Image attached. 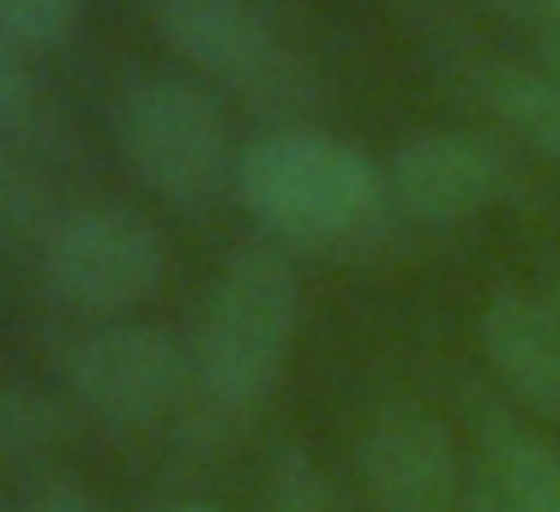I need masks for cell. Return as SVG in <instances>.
Here are the masks:
<instances>
[{
    "instance_id": "cell-7",
    "label": "cell",
    "mask_w": 560,
    "mask_h": 512,
    "mask_svg": "<svg viewBox=\"0 0 560 512\" xmlns=\"http://www.w3.org/2000/svg\"><path fill=\"white\" fill-rule=\"evenodd\" d=\"M386 187H392V211L404 223H416V230H464L512 187V163L494 133L428 127V133H410L386 158Z\"/></svg>"
},
{
    "instance_id": "cell-1",
    "label": "cell",
    "mask_w": 560,
    "mask_h": 512,
    "mask_svg": "<svg viewBox=\"0 0 560 512\" xmlns=\"http://www.w3.org/2000/svg\"><path fill=\"white\" fill-rule=\"evenodd\" d=\"M235 199L278 247H362L398 218L386 163L307 121H278L242 146Z\"/></svg>"
},
{
    "instance_id": "cell-15",
    "label": "cell",
    "mask_w": 560,
    "mask_h": 512,
    "mask_svg": "<svg viewBox=\"0 0 560 512\" xmlns=\"http://www.w3.org/2000/svg\"><path fill=\"white\" fill-rule=\"evenodd\" d=\"M266 512H343V494L314 452L283 440L266 464Z\"/></svg>"
},
{
    "instance_id": "cell-13",
    "label": "cell",
    "mask_w": 560,
    "mask_h": 512,
    "mask_svg": "<svg viewBox=\"0 0 560 512\" xmlns=\"http://www.w3.org/2000/svg\"><path fill=\"white\" fill-rule=\"evenodd\" d=\"M0 133L37 146L43 158H49V146H55V121H49V97H43L37 49L19 43L13 31H0Z\"/></svg>"
},
{
    "instance_id": "cell-19",
    "label": "cell",
    "mask_w": 560,
    "mask_h": 512,
    "mask_svg": "<svg viewBox=\"0 0 560 512\" xmlns=\"http://www.w3.org/2000/svg\"><path fill=\"white\" fill-rule=\"evenodd\" d=\"M530 61L560 85V25H548V31H536V37H530Z\"/></svg>"
},
{
    "instance_id": "cell-5",
    "label": "cell",
    "mask_w": 560,
    "mask_h": 512,
    "mask_svg": "<svg viewBox=\"0 0 560 512\" xmlns=\"http://www.w3.org/2000/svg\"><path fill=\"white\" fill-rule=\"evenodd\" d=\"M151 25L199 79L242 91L254 109L290 115L314 97V67L266 0H151Z\"/></svg>"
},
{
    "instance_id": "cell-9",
    "label": "cell",
    "mask_w": 560,
    "mask_h": 512,
    "mask_svg": "<svg viewBox=\"0 0 560 512\" xmlns=\"http://www.w3.org/2000/svg\"><path fill=\"white\" fill-rule=\"evenodd\" d=\"M476 338H482V362L512 392V404L530 410L542 428H560V326L542 290H518V283L494 290L482 302Z\"/></svg>"
},
{
    "instance_id": "cell-16",
    "label": "cell",
    "mask_w": 560,
    "mask_h": 512,
    "mask_svg": "<svg viewBox=\"0 0 560 512\" xmlns=\"http://www.w3.org/2000/svg\"><path fill=\"white\" fill-rule=\"evenodd\" d=\"M79 19H85V0H0V31H13L37 55L67 49L79 37Z\"/></svg>"
},
{
    "instance_id": "cell-12",
    "label": "cell",
    "mask_w": 560,
    "mask_h": 512,
    "mask_svg": "<svg viewBox=\"0 0 560 512\" xmlns=\"http://www.w3.org/2000/svg\"><path fill=\"white\" fill-rule=\"evenodd\" d=\"M61 211L43 151L0 133V247H37Z\"/></svg>"
},
{
    "instance_id": "cell-21",
    "label": "cell",
    "mask_w": 560,
    "mask_h": 512,
    "mask_svg": "<svg viewBox=\"0 0 560 512\" xmlns=\"http://www.w3.org/2000/svg\"><path fill=\"white\" fill-rule=\"evenodd\" d=\"M542 302H548V314H555V326H560V266L548 271V283H542Z\"/></svg>"
},
{
    "instance_id": "cell-20",
    "label": "cell",
    "mask_w": 560,
    "mask_h": 512,
    "mask_svg": "<svg viewBox=\"0 0 560 512\" xmlns=\"http://www.w3.org/2000/svg\"><path fill=\"white\" fill-rule=\"evenodd\" d=\"M458 512H506V507H500L482 482H470V488H464V500H458Z\"/></svg>"
},
{
    "instance_id": "cell-6",
    "label": "cell",
    "mask_w": 560,
    "mask_h": 512,
    "mask_svg": "<svg viewBox=\"0 0 560 512\" xmlns=\"http://www.w3.org/2000/svg\"><path fill=\"white\" fill-rule=\"evenodd\" d=\"M67 398L103 428H158L194 392V344L158 319H103L61 350Z\"/></svg>"
},
{
    "instance_id": "cell-10",
    "label": "cell",
    "mask_w": 560,
    "mask_h": 512,
    "mask_svg": "<svg viewBox=\"0 0 560 512\" xmlns=\"http://www.w3.org/2000/svg\"><path fill=\"white\" fill-rule=\"evenodd\" d=\"M476 482L506 512H560V440L506 404H482L476 410Z\"/></svg>"
},
{
    "instance_id": "cell-4",
    "label": "cell",
    "mask_w": 560,
    "mask_h": 512,
    "mask_svg": "<svg viewBox=\"0 0 560 512\" xmlns=\"http://www.w3.org/2000/svg\"><path fill=\"white\" fill-rule=\"evenodd\" d=\"M170 278V235L139 206L91 199L67 206L37 242V283L61 314H79L85 326L133 319Z\"/></svg>"
},
{
    "instance_id": "cell-11",
    "label": "cell",
    "mask_w": 560,
    "mask_h": 512,
    "mask_svg": "<svg viewBox=\"0 0 560 512\" xmlns=\"http://www.w3.org/2000/svg\"><path fill=\"white\" fill-rule=\"evenodd\" d=\"M452 79L500 133L560 170V85L542 67L512 55H464Z\"/></svg>"
},
{
    "instance_id": "cell-3",
    "label": "cell",
    "mask_w": 560,
    "mask_h": 512,
    "mask_svg": "<svg viewBox=\"0 0 560 512\" xmlns=\"http://www.w3.org/2000/svg\"><path fill=\"white\" fill-rule=\"evenodd\" d=\"M109 133L127 175L175 211H206L235 194V151L218 97L182 73H133L109 103Z\"/></svg>"
},
{
    "instance_id": "cell-8",
    "label": "cell",
    "mask_w": 560,
    "mask_h": 512,
    "mask_svg": "<svg viewBox=\"0 0 560 512\" xmlns=\"http://www.w3.org/2000/svg\"><path fill=\"white\" fill-rule=\"evenodd\" d=\"M355 476L374 512H452L464 500V458L428 404L392 398L355 440Z\"/></svg>"
},
{
    "instance_id": "cell-17",
    "label": "cell",
    "mask_w": 560,
    "mask_h": 512,
    "mask_svg": "<svg viewBox=\"0 0 560 512\" xmlns=\"http://www.w3.org/2000/svg\"><path fill=\"white\" fill-rule=\"evenodd\" d=\"M13 512H103V507L79 476H37V482L19 494Z\"/></svg>"
},
{
    "instance_id": "cell-22",
    "label": "cell",
    "mask_w": 560,
    "mask_h": 512,
    "mask_svg": "<svg viewBox=\"0 0 560 512\" xmlns=\"http://www.w3.org/2000/svg\"><path fill=\"white\" fill-rule=\"evenodd\" d=\"M170 512H218V507H194V500H187V507H170Z\"/></svg>"
},
{
    "instance_id": "cell-14",
    "label": "cell",
    "mask_w": 560,
    "mask_h": 512,
    "mask_svg": "<svg viewBox=\"0 0 560 512\" xmlns=\"http://www.w3.org/2000/svg\"><path fill=\"white\" fill-rule=\"evenodd\" d=\"M61 434V404L37 386H19V380H0V470L7 464L43 458Z\"/></svg>"
},
{
    "instance_id": "cell-2",
    "label": "cell",
    "mask_w": 560,
    "mask_h": 512,
    "mask_svg": "<svg viewBox=\"0 0 560 512\" xmlns=\"http://www.w3.org/2000/svg\"><path fill=\"white\" fill-rule=\"evenodd\" d=\"M302 326V278L278 242H247L223 259L194 331V398L218 422H242L278 392Z\"/></svg>"
},
{
    "instance_id": "cell-18",
    "label": "cell",
    "mask_w": 560,
    "mask_h": 512,
    "mask_svg": "<svg viewBox=\"0 0 560 512\" xmlns=\"http://www.w3.org/2000/svg\"><path fill=\"white\" fill-rule=\"evenodd\" d=\"M500 13L512 19V25H524L536 37V31H548V25H560V0H494Z\"/></svg>"
}]
</instances>
